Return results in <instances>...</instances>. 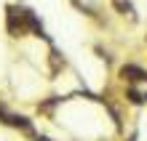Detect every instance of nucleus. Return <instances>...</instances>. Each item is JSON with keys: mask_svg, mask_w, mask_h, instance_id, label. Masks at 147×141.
<instances>
[{"mask_svg": "<svg viewBox=\"0 0 147 141\" xmlns=\"http://www.w3.org/2000/svg\"><path fill=\"white\" fill-rule=\"evenodd\" d=\"M112 5H115L123 16H131V19H134V8H131V3H126V0H115Z\"/></svg>", "mask_w": 147, "mask_h": 141, "instance_id": "nucleus-3", "label": "nucleus"}, {"mask_svg": "<svg viewBox=\"0 0 147 141\" xmlns=\"http://www.w3.org/2000/svg\"><path fill=\"white\" fill-rule=\"evenodd\" d=\"M120 77H123V80H131V83H142V80H147V72H144L142 67L126 64L123 69H120Z\"/></svg>", "mask_w": 147, "mask_h": 141, "instance_id": "nucleus-1", "label": "nucleus"}, {"mask_svg": "<svg viewBox=\"0 0 147 141\" xmlns=\"http://www.w3.org/2000/svg\"><path fill=\"white\" fill-rule=\"evenodd\" d=\"M5 122H8V125H13V128H22V130H30L32 128L30 120L22 117V114H19V117H16V114H5Z\"/></svg>", "mask_w": 147, "mask_h": 141, "instance_id": "nucleus-2", "label": "nucleus"}]
</instances>
